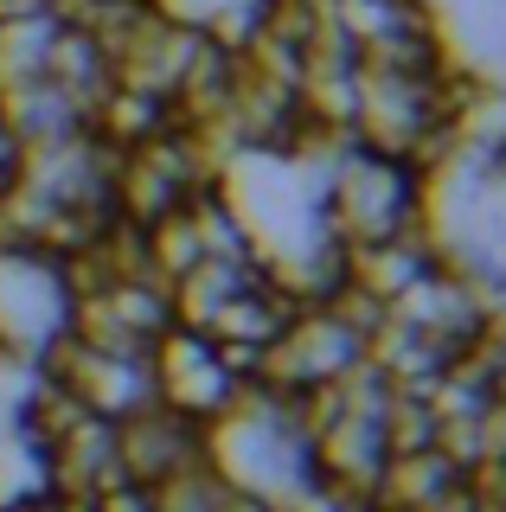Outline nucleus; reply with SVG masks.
I'll list each match as a JSON object with an SVG mask.
<instances>
[{
	"mask_svg": "<svg viewBox=\"0 0 506 512\" xmlns=\"http://www.w3.org/2000/svg\"><path fill=\"white\" fill-rule=\"evenodd\" d=\"M77 333L71 263L39 244H0V352L45 365Z\"/></svg>",
	"mask_w": 506,
	"mask_h": 512,
	"instance_id": "1",
	"label": "nucleus"
},
{
	"mask_svg": "<svg viewBox=\"0 0 506 512\" xmlns=\"http://www.w3.org/2000/svg\"><path fill=\"white\" fill-rule=\"evenodd\" d=\"M71 7H97V0H71Z\"/></svg>",
	"mask_w": 506,
	"mask_h": 512,
	"instance_id": "4",
	"label": "nucleus"
},
{
	"mask_svg": "<svg viewBox=\"0 0 506 512\" xmlns=\"http://www.w3.org/2000/svg\"><path fill=\"white\" fill-rule=\"evenodd\" d=\"M154 391L167 410L193 416V423H218L237 397H244V372L231 365V352L212 340L205 327L173 320L154 346Z\"/></svg>",
	"mask_w": 506,
	"mask_h": 512,
	"instance_id": "2",
	"label": "nucleus"
},
{
	"mask_svg": "<svg viewBox=\"0 0 506 512\" xmlns=\"http://www.w3.org/2000/svg\"><path fill=\"white\" fill-rule=\"evenodd\" d=\"M321 7H334V0H321Z\"/></svg>",
	"mask_w": 506,
	"mask_h": 512,
	"instance_id": "5",
	"label": "nucleus"
},
{
	"mask_svg": "<svg viewBox=\"0 0 506 512\" xmlns=\"http://www.w3.org/2000/svg\"><path fill=\"white\" fill-rule=\"evenodd\" d=\"M500 7H506V0H500Z\"/></svg>",
	"mask_w": 506,
	"mask_h": 512,
	"instance_id": "6",
	"label": "nucleus"
},
{
	"mask_svg": "<svg viewBox=\"0 0 506 512\" xmlns=\"http://www.w3.org/2000/svg\"><path fill=\"white\" fill-rule=\"evenodd\" d=\"M116 442H122V480H135V487H167V480L205 468V423L167 404L116 423Z\"/></svg>",
	"mask_w": 506,
	"mask_h": 512,
	"instance_id": "3",
	"label": "nucleus"
}]
</instances>
